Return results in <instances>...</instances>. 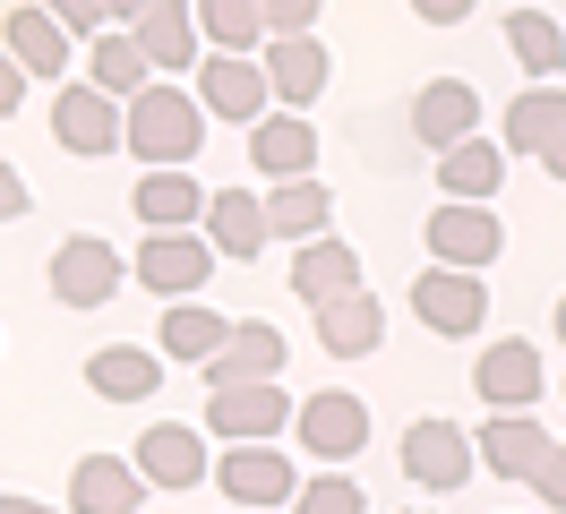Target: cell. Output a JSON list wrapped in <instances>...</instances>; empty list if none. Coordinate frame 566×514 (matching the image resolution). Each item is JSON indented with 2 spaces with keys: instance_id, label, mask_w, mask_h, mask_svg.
I'll return each mask as SVG.
<instances>
[{
  "instance_id": "obj_1",
  "label": "cell",
  "mask_w": 566,
  "mask_h": 514,
  "mask_svg": "<svg viewBox=\"0 0 566 514\" xmlns=\"http://www.w3.org/2000/svg\"><path fill=\"white\" fill-rule=\"evenodd\" d=\"M207 103L189 95V86H138V95H129V155H138V164H189V155H198V146H207Z\"/></svg>"
},
{
  "instance_id": "obj_2",
  "label": "cell",
  "mask_w": 566,
  "mask_h": 514,
  "mask_svg": "<svg viewBox=\"0 0 566 514\" xmlns=\"http://www.w3.org/2000/svg\"><path fill=\"white\" fill-rule=\"evenodd\" d=\"M214 489H223L232 506H275L283 514L301 497V463H292L275 438H232L214 454Z\"/></svg>"
},
{
  "instance_id": "obj_3",
  "label": "cell",
  "mask_w": 566,
  "mask_h": 514,
  "mask_svg": "<svg viewBox=\"0 0 566 514\" xmlns=\"http://www.w3.org/2000/svg\"><path fill=\"white\" fill-rule=\"evenodd\" d=\"M52 137H61L70 155H86V164H104V155L129 146V112H120V95H104V86L86 77V86H61V95H52Z\"/></svg>"
},
{
  "instance_id": "obj_4",
  "label": "cell",
  "mask_w": 566,
  "mask_h": 514,
  "mask_svg": "<svg viewBox=\"0 0 566 514\" xmlns=\"http://www.w3.org/2000/svg\"><path fill=\"white\" fill-rule=\"evenodd\" d=\"M472 472H481V438H472V429H455V420H412V429H403V480H412V489L455 497Z\"/></svg>"
},
{
  "instance_id": "obj_5",
  "label": "cell",
  "mask_w": 566,
  "mask_h": 514,
  "mask_svg": "<svg viewBox=\"0 0 566 514\" xmlns=\"http://www.w3.org/2000/svg\"><path fill=\"white\" fill-rule=\"evenodd\" d=\"M129 258L112 249V240H95V232H70L61 249H52V301L61 308H104L120 283H129Z\"/></svg>"
},
{
  "instance_id": "obj_6",
  "label": "cell",
  "mask_w": 566,
  "mask_h": 514,
  "mask_svg": "<svg viewBox=\"0 0 566 514\" xmlns=\"http://www.w3.org/2000/svg\"><path fill=\"white\" fill-rule=\"evenodd\" d=\"M412 317H421L429 335H455V343L481 335V326H490V283L472 266H438V258H429V274L412 283Z\"/></svg>"
},
{
  "instance_id": "obj_7",
  "label": "cell",
  "mask_w": 566,
  "mask_h": 514,
  "mask_svg": "<svg viewBox=\"0 0 566 514\" xmlns=\"http://www.w3.org/2000/svg\"><path fill=\"white\" fill-rule=\"evenodd\" d=\"M214 258H223V249H214L207 232H146V249L129 258V266H138L146 292H164V301H198L207 274H214Z\"/></svg>"
},
{
  "instance_id": "obj_8",
  "label": "cell",
  "mask_w": 566,
  "mask_h": 514,
  "mask_svg": "<svg viewBox=\"0 0 566 514\" xmlns=\"http://www.w3.org/2000/svg\"><path fill=\"white\" fill-rule=\"evenodd\" d=\"M198 103H207L214 120L258 129V120H266V103H275L266 61H258V52H207V61H198Z\"/></svg>"
},
{
  "instance_id": "obj_9",
  "label": "cell",
  "mask_w": 566,
  "mask_h": 514,
  "mask_svg": "<svg viewBox=\"0 0 566 514\" xmlns=\"http://www.w3.org/2000/svg\"><path fill=\"white\" fill-rule=\"evenodd\" d=\"M138 472H146V489H155V497H189L198 480H214L207 429H180V420L138 429Z\"/></svg>"
},
{
  "instance_id": "obj_10",
  "label": "cell",
  "mask_w": 566,
  "mask_h": 514,
  "mask_svg": "<svg viewBox=\"0 0 566 514\" xmlns=\"http://www.w3.org/2000/svg\"><path fill=\"white\" fill-rule=\"evenodd\" d=\"M497 249H506V223H497L481 198H438V214H429V258L438 266H497Z\"/></svg>"
},
{
  "instance_id": "obj_11",
  "label": "cell",
  "mask_w": 566,
  "mask_h": 514,
  "mask_svg": "<svg viewBox=\"0 0 566 514\" xmlns=\"http://www.w3.org/2000/svg\"><path fill=\"white\" fill-rule=\"evenodd\" d=\"M292 429H301V445L318 463H353L360 445H369V403H360L353 386H318L310 403L292 411Z\"/></svg>"
},
{
  "instance_id": "obj_12",
  "label": "cell",
  "mask_w": 566,
  "mask_h": 514,
  "mask_svg": "<svg viewBox=\"0 0 566 514\" xmlns=\"http://www.w3.org/2000/svg\"><path fill=\"white\" fill-rule=\"evenodd\" d=\"M541 386H549V369H541V352H532L524 335L490 343V352L472 360V395H481L490 411H532V403H541Z\"/></svg>"
},
{
  "instance_id": "obj_13",
  "label": "cell",
  "mask_w": 566,
  "mask_h": 514,
  "mask_svg": "<svg viewBox=\"0 0 566 514\" xmlns=\"http://www.w3.org/2000/svg\"><path fill=\"white\" fill-rule=\"evenodd\" d=\"M155 489H146L138 454H77L70 463V514H138Z\"/></svg>"
},
{
  "instance_id": "obj_14",
  "label": "cell",
  "mask_w": 566,
  "mask_h": 514,
  "mask_svg": "<svg viewBox=\"0 0 566 514\" xmlns=\"http://www.w3.org/2000/svg\"><path fill=\"white\" fill-rule=\"evenodd\" d=\"M258 61H266V86H275L283 112H310V103L326 95V77H335V61H326L318 34H266Z\"/></svg>"
},
{
  "instance_id": "obj_15",
  "label": "cell",
  "mask_w": 566,
  "mask_h": 514,
  "mask_svg": "<svg viewBox=\"0 0 566 514\" xmlns=\"http://www.w3.org/2000/svg\"><path fill=\"white\" fill-rule=\"evenodd\" d=\"M292 411H301V403H283L275 377H249V386H214V395H207V429L223 445H232V438H275V429H292Z\"/></svg>"
},
{
  "instance_id": "obj_16",
  "label": "cell",
  "mask_w": 566,
  "mask_h": 514,
  "mask_svg": "<svg viewBox=\"0 0 566 514\" xmlns=\"http://www.w3.org/2000/svg\"><path fill=\"white\" fill-rule=\"evenodd\" d=\"M146 43L155 77H180V69L207 61V27H198V0H146V18L129 27Z\"/></svg>"
},
{
  "instance_id": "obj_17",
  "label": "cell",
  "mask_w": 566,
  "mask_h": 514,
  "mask_svg": "<svg viewBox=\"0 0 566 514\" xmlns=\"http://www.w3.org/2000/svg\"><path fill=\"white\" fill-rule=\"evenodd\" d=\"M207 198L214 189H198V171L189 164H146V180H138V223L146 232H189V223H207Z\"/></svg>"
},
{
  "instance_id": "obj_18",
  "label": "cell",
  "mask_w": 566,
  "mask_h": 514,
  "mask_svg": "<svg viewBox=\"0 0 566 514\" xmlns=\"http://www.w3.org/2000/svg\"><path fill=\"white\" fill-rule=\"evenodd\" d=\"M472 438H481V472H497V480H532L549 463V445H558L532 411H490Z\"/></svg>"
},
{
  "instance_id": "obj_19",
  "label": "cell",
  "mask_w": 566,
  "mask_h": 514,
  "mask_svg": "<svg viewBox=\"0 0 566 514\" xmlns=\"http://www.w3.org/2000/svg\"><path fill=\"white\" fill-rule=\"evenodd\" d=\"M292 292H301V308H326V301H344V292H360V249L353 240H301L292 249Z\"/></svg>"
},
{
  "instance_id": "obj_20",
  "label": "cell",
  "mask_w": 566,
  "mask_h": 514,
  "mask_svg": "<svg viewBox=\"0 0 566 514\" xmlns=\"http://www.w3.org/2000/svg\"><path fill=\"white\" fill-rule=\"evenodd\" d=\"M310 317H318V352H335V360H369L387 343V301L378 292H344V301L310 308Z\"/></svg>"
},
{
  "instance_id": "obj_21",
  "label": "cell",
  "mask_w": 566,
  "mask_h": 514,
  "mask_svg": "<svg viewBox=\"0 0 566 514\" xmlns=\"http://www.w3.org/2000/svg\"><path fill=\"white\" fill-rule=\"evenodd\" d=\"M481 129V95L463 86V77H429L421 95H412V137H421L429 155H447L455 137Z\"/></svg>"
},
{
  "instance_id": "obj_22",
  "label": "cell",
  "mask_w": 566,
  "mask_h": 514,
  "mask_svg": "<svg viewBox=\"0 0 566 514\" xmlns=\"http://www.w3.org/2000/svg\"><path fill=\"white\" fill-rule=\"evenodd\" d=\"M164 352H138V343H104V352H86V386L104 395V403H155V386H164Z\"/></svg>"
},
{
  "instance_id": "obj_23",
  "label": "cell",
  "mask_w": 566,
  "mask_h": 514,
  "mask_svg": "<svg viewBox=\"0 0 566 514\" xmlns=\"http://www.w3.org/2000/svg\"><path fill=\"white\" fill-rule=\"evenodd\" d=\"M249 164L266 171V180L318 171V129H310V112H266V120L249 129Z\"/></svg>"
},
{
  "instance_id": "obj_24",
  "label": "cell",
  "mask_w": 566,
  "mask_h": 514,
  "mask_svg": "<svg viewBox=\"0 0 566 514\" xmlns=\"http://www.w3.org/2000/svg\"><path fill=\"white\" fill-rule=\"evenodd\" d=\"M207 386H249V377H283V326H266V317H241L232 335H223V352H214Z\"/></svg>"
},
{
  "instance_id": "obj_25",
  "label": "cell",
  "mask_w": 566,
  "mask_h": 514,
  "mask_svg": "<svg viewBox=\"0 0 566 514\" xmlns=\"http://www.w3.org/2000/svg\"><path fill=\"white\" fill-rule=\"evenodd\" d=\"M326 223H335V189H326L318 171H301V180H275V189H266V232H275V240L301 249V240H318Z\"/></svg>"
},
{
  "instance_id": "obj_26",
  "label": "cell",
  "mask_w": 566,
  "mask_h": 514,
  "mask_svg": "<svg viewBox=\"0 0 566 514\" xmlns=\"http://www.w3.org/2000/svg\"><path fill=\"white\" fill-rule=\"evenodd\" d=\"M223 335H232V317H214L207 301H164L155 352H164V360H180V369H207L214 352H223Z\"/></svg>"
},
{
  "instance_id": "obj_27",
  "label": "cell",
  "mask_w": 566,
  "mask_h": 514,
  "mask_svg": "<svg viewBox=\"0 0 566 514\" xmlns=\"http://www.w3.org/2000/svg\"><path fill=\"white\" fill-rule=\"evenodd\" d=\"M558 137H566V86L532 77L524 95L506 103V155H549Z\"/></svg>"
},
{
  "instance_id": "obj_28",
  "label": "cell",
  "mask_w": 566,
  "mask_h": 514,
  "mask_svg": "<svg viewBox=\"0 0 566 514\" xmlns=\"http://www.w3.org/2000/svg\"><path fill=\"white\" fill-rule=\"evenodd\" d=\"M497 180H506V146H490L481 129L455 137V146L438 155V189H447V198H481V206H490Z\"/></svg>"
},
{
  "instance_id": "obj_29",
  "label": "cell",
  "mask_w": 566,
  "mask_h": 514,
  "mask_svg": "<svg viewBox=\"0 0 566 514\" xmlns=\"http://www.w3.org/2000/svg\"><path fill=\"white\" fill-rule=\"evenodd\" d=\"M207 240L223 249V258H258L266 249V198H249V189H214L207 198Z\"/></svg>"
},
{
  "instance_id": "obj_30",
  "label": "cell",
  "mask_w": 566,
  "mask_h": 514,
  "mask_svg": "<svg viewBox=\"0 0 566 514\" xmlns=\"http://www.w3.org/2000/svg\"><path fill=\"white\" fill-rule=\"evenodd\" d=\"M70 43H77V34L61 27L52 9H9V52L27 61V77H43V86H52V77L70 69Z\"/></svg>"
},
{
  "instance_id": "obj_31",
  "label": "cell",
  "mask_w": 566,
  "mask_h": 514,
  "mask_svg": "<svg viewBox=\"0 0 566 514\" xmlns=\"http://www.w3.org/2000/svg\"><path fill=\"white\" fill-rule=\"evenodd\" d=\"M86 77H95L104 95H138V86H155V61H146V43L129 27H104L95 52H86Z\"/></svg>"
},
{
  "instance_id": "obj_32",
  "label": "cell",
  "mask_w": 566,
  "mask_h": 514,
  "mask_svg": "<svg viewBox=\"0 0 566 514\" xmlns=\"http://www.w3.org/2000/svg\"><path fill=\"white\" fill-rule=\"evenodd\" d=\"M506 52L524 61V77H558L566 69V27L549 9H515V18H506Z\"/></svg>"
},
{
  "instance_id": "obj_33",
  "label": "cell",
  "mask_w": 566,
  "mask_h": 514,
  "mask_svg": "<svg viewBox=\"0 0 566 514\" xmlns=\"http://www.w3.org/2000/svg\"><path fill=\"white\" fill-rule=\"evenodd\" d=\"M198 27L214 52H258L266 43V0H198Z\"/></svg>"
},
{
  "instance_id": "obj_34",
  "label": "cell",
  "mask_w": 566,
  "mask_h": 514,
  "mask_svg": "<svg viewBox=\"0 0 566 514\" xmlns=\"http://www.w3.org/2000/svg\"><path fill=\"white\" fill-rule=\"evenodd\" d=\"M292 514H369V497H360V480H344V472H318V480H301Z\"/></svg>"
},
{
  "instance_id": "obj_35",
  "label": "cell",
  "mask_w": 566,
  "mask_h": 514,
  "mask_svg": "<svg viewBox=\"0 0 566 514\" xmlns=\"http://www.w3.org/2000/svg\"><path fill=\"white\" fill-rule=\"evenodd\" d=\"M326 0H266V34H318Z\"/></svg>"
},
{
  "instance_id": "obj_36",
  "label": "cell",
  "mask_w": 566,
  "mask_h": 514,
  "mask_svg": "<svg viewBox=\"0 0 566 514\" xmlns=\"http://www.w3.org/2000/svg\"><path fill=\"white\" fill-rule=\"evenodd\" d=\"M43 9H52V18H61L70 34H104V27H112V9H104V0H43Z\"/></svg>"
},
{
  "instance_id": "obj_37",
  "label": "cell",
  "mask_w": 566,
  "mask_h": 514,
  "mask_svg": "<svg viewBox=\"0 0 566 514\" xmlns=\"http://www.w3.org/2000/svg\"><path fill=\"white\" fill-rule=\"evenodd\" d=\"M532 497H541V506H558V514H566V438L549 445V463L532 472Z\"/></svg>"
},
{
  "instance_id": "obj_38",
  "label": "cell",
  "mask_w": 566,
  "mask_h": 514,
  "mask_svg": "<svg viewBox=\"0 0 566 514\" xmlns=\"http://www.w3.org/2000/svg\"><path fill=\"white\" fill-rule=\"evenodd\" d=\"M27 86H35V77H27V61H18L9 43H0V120H9L18 103H27Z\"/></svg>"
},
{
  "instance_id": "obj_39",
  "label": "cell",
  "mask_w": 566,
  "mask_h": 514,
  "mask_svg": "<svg viewBox=\"0 0 566 514\" xmlns=\"http://www.w3.org/2000/svg\"><path fill=\"white\" fill-rule=\"evenodd\" d=\"M412 18H421V27H463L472 0H412Z\"/></svg>"
},
{
  "instance_id": "obj_40",
  "label": "cell",
  "mask_w": 566,
  "mask_h": 514,
  "mask_svg": "<svg viewBox=\"0 0 566 514\" xmlns=\"http://www.w3.org/2000/svg\"><path fill=\"white\" fill-rule=\"evenodd\" d=\"M0 223H27V180L0 164Z\"/></svg>"
},
{
  "instance_id": "obj_41",
  "label": "cell",
  "mask_w": 566,
  "mask_h": 514,
  "mask_svg": "<svg viewBox=\"0 0 566 514\" xmlns=\"http://www.w3.org/2000/svg\"><path fill=\"white\" fill-rule=\"evenodd\" d=\"M0 514H52L43 497H18V489H0Z\"/></svg>"
},
{
  "instance_id": "obj_42",
  "label": "cell",
  "mask_w": 566,
  "mask_h": 514,
  "mask_svg": "<svg viewBox=\"0 0 566 514\" xmlns=\"http://www.w3.org/2000/svg\"><path fill=\"white\" fill-rule=\"evenodd\" d=\"M104 9H112V27H138L146 18V0H104Z\"/></svg>"
},
{
  "instance_id": "obj_43",
  "label": "cell",
  "mask_w": 566,
  "mask_h": 514,
  "mask_svg": "<svg viewBox=\"0 0 566 514\" xmlns=\"http://www.w3.org/2000/svg\"><path fill=\"white\" fill-rule=\"evenodd\" d=\"M541 171H549V180H566V137L549 146V155H541Z\"/></svg>"
},
{
  "instance_id": "obj_44",
  "label": "cell",
  "mask_w": 566,
  "mask_h": 514,
  "mask_svg": "<svg viewBox=\"0 0 566 514\" xmlns=\"http://www.w3.org/2000/svg\"><path fill=\"white\" fill-rule=\"evenodd\" d=\"M558 343H566V292H558Z\"/></svg>"
},
{
  "instance_id": "obj_45",
  "label": "cell",
  "mask_w": 566,
  "mask_h": 514,
  "mask_svg": "<svg viewBox=\"0 0 566 514\" xmlns=\"http://www.w3.org/2000/svg\"><path fill=\"white\" fill-rule=\"evenodd\" d=\"M232 514H275V506H232Z\"/></svg>"
},
{
  "instance_id": "obj_46",
  "label": "cell",
  "mask_w": 566,
  "mask_h": 514,
  "mask_svg": "<svg viewBox=\"0 0 566 514\" xmlns=\"http://www.w3.org/2000/svg\"><path fill=\"white\" fill-rule=\"evenodd\" d=\"M403 514H429V506H403Z\"/></svg>"
}]
</instances>
